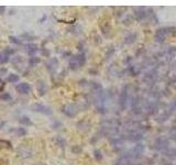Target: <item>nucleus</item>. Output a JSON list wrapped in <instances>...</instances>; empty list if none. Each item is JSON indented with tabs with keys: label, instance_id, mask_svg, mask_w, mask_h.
Masks as SVG:
<instances>
[{
	"label": "nucleus",
	"instance_id": "obj_1",
	"mask_svg": "<svg viewBox=\"0 0 176 165\" xmlns=\"http://www.w3.org/2000/svg\"><path fill=\"white\" fill-rule=\"evenodd\" d=\"M33 111H36V112H41V114H44V115H51L52 111H51L50 108H47L45 106H42L40 104H35L32 107Z\"/></svg>",
	"mask_w": 176,
	"mask_h": 165
},
{
	"label": "nucleus",
	"instance_id": "obj_2",
	"mask_svg": "<svg viewBox=\"0 0 176 165\" xmlns=\"http://www.w3.org/2000/svg\"><path fill=\"white\" fill-rule=\"evenodd\" d=\"M17 90L19 92H21V94H29V92H31V86L27 84V82H21V84H19L18 86H17Z\"/></svg>",
	"mask_w": 176,
	"mask_h": 165
},
{
	"label": "nucleus",
	"instance_id": "obj_3",
	"mask_svg": "<svg viewBox=\"0 0 176 165\" xmlns=\"http://www.w3.org/2000/svg\"><path fill=\"white\" fill-rule=\"evenodd\" d=\"M37 90H39V92H40L41 95H44L46 92V90H47V87H46V85L43 82H39V84H37Z\"/></svg>",
	"mask_w": 176,
	"mask_h": 165
},
{
	"label": "nucleus",
	"instance_id": "obj_4",
	"mask_svg": "<svg viewBox=\"0 0 176 165\" xmlns=\"http://www.w3.org/2000/svg\"><path fill=\"white\" fill-rule=\"evenodd\" d=\"M20 123L21 124H24V126H31L32 122L30 118H28V117H21L20 118Z\"/></svg>",
	"mask_w": 176,
	"mask_h": 165
},
{
	"label": "nucleus",
	"instance_id": "obj_5",
	"mask_svg": "<svg viewBox=\"0 0 176 165\" xmlns=\"http://www.w3.org/2000/svg\"><path fill=\"white\" fill-rule=\"evenodd\" d=\"M19 79H20V77H19L18 75H16V74H11L9 76V78H8V80L10 82H19Z\"/></svg>",
	"mask_w": 176,
	"mask_h": 165
},
{
	"label": "nucleus",
	"instance_id": "obj_6",
	"mask_svg": "<svg viewBox=\"0 0 176 165\" xmlns=\"http://www.w3.org/2000/svg\"><path fill=\"white\" fill-rule=\"evenodd\" d=\"M27 51L29 53H34V52L37 51V46L34 45V44H30V45L27 46Z\"/></svg>",
	"mask_w": 176,
	"mask_h": 165
},
{
	"label": "nucleus",
	"instance_id": "obj_7",
	"mask_svg": "<svg viewBox=\"0 0 176 165\" xmlns=\"http://www.w3.org/2000/svg\"><path fill=\"white\" fill-rule=\"evenodd\" d=\"M40 62V59H37V57H31L30 60H29V63H30V65L31 66H34V65H36L37 63Z\"/></svg>",
	"mask_w": 176,
	"mask_h": 165
},
{
	"label": "nucleus",
	"instance_id": "obj_8",
	"mask_svg": "<svg viewBox=\"0 0 176 165\" xmlns=\"http://www.w3.org/2000/svg\"><path fill=\"white\" fill-rule=\"evenodd\" d=\"M56 64H57V61H56V60L50 61V62L47 63V68H49V69H52L53 67H54V65H56Z\"/></svg>",
	"mask_w": 176,
	"mask_h": 165
},
{
	"label": "nucleus",
	"instance_id": "obj_9",
	"mask_svg": "<svg viewBox=\"0 0 176 165\" xmlns=\"http://www.w3.org/2000/svg\"><path fill=\"white\" fill-rule=\"evenodd\" d=\"M0 99H2V100H10L11 96H10L9 94H4V95L0 96Z\"/></svg>",
	"mask_w": 176,
	"mask_h": 165
},
{
	"label": "nucleus",
	"instance_id": "obj_10",
	"mask_svg": "<svg viewBox=\"0 0 176 165\" xmlns=\"http://www.w3.org/2000/svg\"><path fill=\"white\" fill-rule=\"evenodd\" d=\"M21 61L22 60L20 59V56H16V57H13V59H11V62H12L14 65H17V63H20Z\"/></svg>",
	"mask_w": 176,
	"mask_h": 165
},
{
	"label": "nucleus",
	"instance_id": "obj_11",
	"mask_svg": "<svg viewBox=\"0 0 176 165\" xmlns=\"http://www.w3.org/2000/svg\"><path fill=\"white\" fill-rule=\"evenodd\" d=\"M17 133H18V135H20V137H21V135H24V134H25V130H23V129H18V130H17Z\"/></svg>",
	"mask_w": 176,
	"mask_h": 165
},
{
	"label": "nucleus",
	"instance_id": "obj_12",
	"mask_svg": "<svg viewBox=\"0 0 176 165\" xmlns=\"http://www.w3.org/2000/svg\"><path fill=\"white\" fill-rule=\"evenodd\" d=\"M2 61H4L2 60V55H1V53H0V62H2Z\"/></svg>",
	"mask_w": 176,
	"mask_h": 165
}]
</instances>
